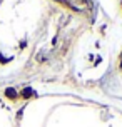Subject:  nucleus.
Here are the masks:
<instances>
[{"label":"nucleus","instance_id":"obj_3","mask_svg":"<svg viewBox=\"0 0 122 127\" xmlns=\"http://www.w3.org/2000/svg\"><path fill=\"white\" fill-rule=\"evenodd\" d=\"M121 65H122V57H121Z\"/></svg>","mask_w":122,"mask_h":127},{"label":"nucleus","instance_id":"obj_1","mask_svg":"<svg viewBox=\"0 0 122 127\" xmlns=\"http://www.w3.org/2000/svg\"><path fill=\"white\" fill-rule=\"evenodd\" d=\"M32 95H35V92H33L30 87H27V89L22 90V97H24V99H29V97H32Z\"/></svg>","mask_w":122,"mask_h":127},{"label":"nucleus","instance_id":"obj_2","mask_svg":"<svg viewBox=\"0 0 122 127\" xmlns=\"http://www.w3.org/2000/svg\"><path fill=\"white\" fill-rule=\"evenodd\" d=\"M5 95L8 99H15V97H17V92H15V89L8 87V89H5Z\"/></svg>","mask_w":122,"mask_h":127}]
</instances>
